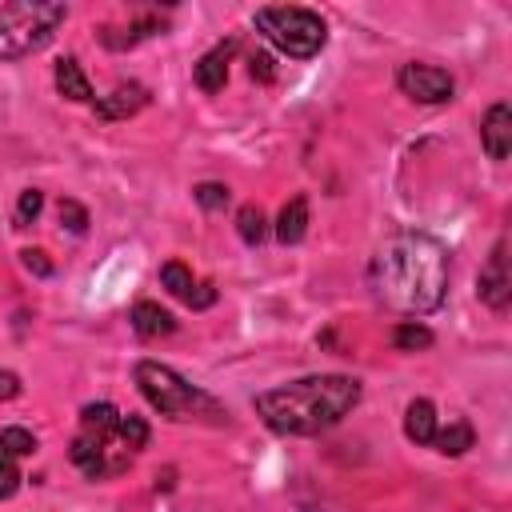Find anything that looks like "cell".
Here are the masks:
<instances>
[{
  "label": "cell",
  "mask_w": 512,
  "mask_h": 512,
  "mask_svg": "<svg viewBox=\"0 0 512 512\" xmlns=\"http://www.w3.org/2000/svg\"><path fill=\"white\" fill-rule=\"evenodd\" d=\"M448 272V248L432 232L404 228L376 248L368 264V288L380 308L420 320L444 304Z\"/></svg>",
  "instance_id": "obj_1"
},
{
  "label": "cell",
  "mask_w": 512,
  "mask_h": 512,
  "mask_svg": "<svg viewBox=\"0 0 512 512\" xmlns=\"http://www.w3.org/2000/svg\"><path fill=\"white\" fill-rule=\"evenodd\" d=\"M356 404H360V380L344 372L300 376L252 400L256 416L276 436H320L332 424H340Z\"/></svg>",
  "instance_id": "obj_2"
},
{
  "label": "cell",
  "mask_w": 512,
  "mask_h": 512,
  "mask_svg": "<svg viewBox=\"0 0 512 512\" xmlns=\"http://www.w3.org/2000/svg\"><path fill=\"white\" fill-rule=\"evenodd\" d=\"M144 444H148L144 416L120 412L116 404L96 400V404L80 408V424L68 444V456L88 480H112L132 468V460L140 456Z\"/></svg>",
  "instance_id": "obj_3"
},
{
  "label": "cell",
  "mask_w": 512,
  "mask_h": 512,
  "mask_svg": "<svg viewBox=\"0 0 512 512\" xmlns=\"http://www.w3.org/2000/svg\"><path fill=\"white\" fill-rule=\"evenodd\" d=\"M132 380H136L140 396L164 420H176V424H228V408L212 392H204L200 384L184 380L176 368H168L160 360H140L132 368Z\"/></svg>",
  "instance_id": "obj_4"
},
{
  "label": "cell",
  "mask_w": 512,
  "mask_h": 512,
  "mask_svg": "<svg viewBox=\"0 0 512 512\" xmlns=\"http://www.w3.org/2000/svg\"><path fill=\"white\" fill-rule=\"evenodd\" d=\"M68 8L56 0H12L0 4V60H24L60 32Z\"/></svg>",
  "instance_id": "obj_5"
},
{
  "label": "cell",
  "mask_w": 512,
  "mask_h": 512,
  "mask_svg": "<svg viewBox=\"0 0 512 512\" xmlns=\"http://www.w3.org/2000/svg\"><path fill=\"white\" fill-rule=\"evenodd\" d=\"M252 28L284 56L292 60H312L328 44V24L320 12L300 8V4H264L252 16Z\"/></svg>",
  "instance_id": "obj_6"
},
{
  "label": "cell",
  "mask_w": 512,
  "mask_h": 512,
  "mask_svg": "<svg viewBox=\"0 0 512 512\" xmlns=\"http://www.w3.org/2000/svg\"><path fill=\"white\" fill-rule=\"evenodd\" d=\"M396 88H400L408 100H416V104H448L452 92H456V80H452V72H444V68H436V64L412 60V64H400Z\"/></svg>",
  "instance_id": "obj_7"
},
{
  "label": "cell",
  "mask_w": 512,
  "mask_h": 512,
  "mask_svg": "<svg viewBox=\"0 0 512 512\" xmlns=\"http://www.w3.org/2000/svg\"><path fill=\"white\" fill-rule=\"evenodd\" d=\"M476 296L492 308V312H508L512 304V276H508V240L500 236L476 276Z\"/></svg>",
  "instance_id": "obj_8"
},
{
  "label": "cell",
  "mask_w": 512,
  "mask_h": 512,
  "mask_svg": "<svg viewBox=\"0 0 512 512\" xmlns=\"http://www.w3.org/2000/svg\"><path fill=\"white\" fill-rule=\"evenodd\" d=\"M480 144H484L488 160H496V164L508 160V152H512V108L504 100H496L484 112V120H480Z\"/></svg>",
  "instance_id": "obj_9"
},
{
  "label": "cell",
  "mask_w": 512,
  "mask_h": 512,
  "mask_svg": "<svg viewBox=\"0 0 512 512\" xmlns=\"http://www.w3.org/2000/svg\"><path fill=\"white\" fill-rule=\"evenodd\" d=\"M232 52H236V40H220V44H212V48L192 64V80H196V88H200V92H208V96H212V92H220V88H224Z\"/></svg>",
  "instance_id": "obj_10"
},
{
  "label": "cell",
  "mask_w": 512,
  "mask_h": 512,
  "mask_svg": "<svg viewBox=\"0 0 512 512\" xmlns=\"http://www.w3.org/2000/svg\"><path fill=\"white\" fill-rule=\"evenodd\" d=\"M144 104H148V88L136 84V80H128V84H116L108 96H96V116L100 120H128Z\"/></svg>",
  "instance_id": "obj_11"
},
{
  "label": "cell",
  "mask_w": 512,
  "mask_h": 512,
  "mask_svg": "<svg viewBox=\"0 0 512 512\" xmlns=\"http://www.w3.org/2000/svg\"><path fill=\"white\" fill-rule=\"evenodd\" d=\"M156 32H164V20H160V16H136L128 28L104 24L96 36H100V44H104V48H112V52H124V48H136L140 40L156 36Z\"/></svg>",
  "instance_id": "obj_12"
},
{
  "label": "cell",
  "mask_w": 512,
  "mask_h": 512,
  "mask_svg": "<svg viewBox=\"0 0 512 512\" xmlns=\"http://www.w3.org/2000/svg\"><path fill=\"white\" fill-rule=\"evenodd\" d=\"M128 320H132V332H136L140 340H160V336H172V332H176L172 312L160 308L156 300H136L132 312H128Z\"/></svg>",
  "instance_id": "obj_13"
},
{
  "label": "cell",
  "mask_w": 512,
  "mask_h": 512,
  "mask_svg": "<svg viewBox=\"0 0 512 512\" xmlns=\"http://www.w3.org/2000/svg\"><path fill=\"white\" fill-rule=\"evenodd\" d=\"M52 80H56V92L64 100H76V104H92L96 100V92H92V84H88V76H84V68H80L76 56H60Z\"/></svg>",
  "instance_id": "obj_14"
},
{
  "label": "cell",
  "mask_w": 512,
  "mask_h": 512,
  "mask_svg": "<svg viewBox=\"0 0 512 512\" xmlns=\"http://www.w3.org/2000/svg\"><path fill=\"white\" fill-rule=\"evenodd\" d=\"M436 428H440V420H436V404L432 400H412L408 408H404V436L412 440V444H432V436H436Z\"/></svg>",
  "instance_id": "obj_15"
},
{
  "label": "cell",
  "mask_w": 512,
  "mask_h": 512,
  "mask_svg": "<svg viewBox=\"0 0 512 512\" xmlns=\"http://www.w3.org/2000/svg\"><path fill=\"white\" fill-rule=\"evenodd\" d=\"M304 232H308V196H292L276 216V240L280 244H300Z\"/></svg>",
  "instance_id": "obj_16"
},
{
  "label": "cell",
  "mask_w": 512,
  "mask_h": 512,
  "mask_svg": "<svg viewBox=\"0 0 512 512\" xmlns=\"http://www.w3.org/2000/svg\"><path fill=\"white\" fill-rule=\"evenodd\" d=\"M472 444H476V432H472V424L460 420V416L448 420V428H436V436H432V448L444 452V456H464Z\"/></svg>",
  "instance_id": "obj_17"
},
{
  "label": "cell",
  "mask_w": 512,
  "mask_h": 512,
  "mask_svg": "<svg viewBox=\"0 0 512 512\" xmlns=\"http://www.w3.org/2000/svg\"><path fill=\"white\" fill-rule=\"evenodd\" d=\"M432 328L428 324H420V320H400L396 328H392V344H396V352H424V348H432Z\"/></svg>",
  "instance_id": "obj_18"
},
{
  "label": "cell",
  "mask_w": 512,
  "mask_h": 512,
  "mask_svg": "<svg viewBox=\"0 0 512 512\" xmlns=\"http://www.w3.org/2000/svg\"><path fill=\"white\" fill-rule=\"evenodd\" d=\"M236 232H240V240H244L248 248L264 244V236H268V220H264V212H260L256 204H244V208L236 212Z\"/></svg>",
  "instance_id": "obj_19"
},
{
  "label": "cell",
  "mask_w": 512,
  "mask_h": 512,
  "mask_svg": "<svg viewBox=\"0 0 512 512\" xmlns=\"http://www.w3.org/2000/svg\"><path fill=\"white\" fill-rule=\"evenodd\" d=\"M160 284H164L172 296H180L184 304H188V296H192V288H196V280H192L188 264H180V260H168V264H160Z\"/></svg>",
  "instance_id": "obj_20"
},
{
  "label": "cell",
  "mask_w": 512,
  "mask_h": 512,
  "mask_svg": "<svg viewBox=\"0 0 512 512\" xmlns=\"http://www.w3.org/2000/svg\"><path fill=\"white\" fill-rule=\"evenodd\" d=\"M0 452H8L12 460L16 456H32L36 452V436L28 428H20V424H8V428H0Z\"/></svg>",
  "instance_id": "obj_21"
},
{
  "label": "cell",
  "mask_w": 512,
  "mask_h": 512,
  "mask_svg": "<svg viewBox=\"0 0 512 512\" xmlns=\"http://www.w3.org/2000/svg\"><path fill=\"white\" fill-rule=\"evenodd\" d=\"M192 196H196V204H200L204 212H220L232 192H228V184H220V180H204V184L192 188Z\"/></svg>",
  "instance_id": "obj_22"
},
{
  "label": "cell",
  "mask_w": 512,
  "mask_h": 512,
  "mask_svg": "<svg viewBox=\"0 0 512 512\" xmlns=\"http://www.w3.org/2000/svg\"><path fill=\"white\" fill-rule=\"evenodd\" d=\"M44 212V192L40 188H24L16 200V224H32Z\"/></svg>",
  "instance_id": "obj_23"
},
{
  "label": "cell",
  "mask_w": 512,
  "mask_h": 512,
  "mask_svg": "<svg viewBox=\"0 0 512 512\" xmlns=\"http://www.w3.org/2000/svg\"><path fill=\"white\" fill-rule=\"evenodd\" d=\"M60 224H64L72 236H84V232H88V208L76 204V200H60Z\"/></svg>",
  "instance_id": "obj_24"
},
{
  "label": "cell",
  "mask_w": 512,
  "mask_h": 512,
  "mask_svg": "<svg viewBox=\"0 0 512 512\" xmlns=\"http://www.w3.org/2000/svg\"><path fill=\"white\" fill-rule=\"evenodd\" d=\"M16 488H20V468H16V460L8 452H0V500L16 496Z\"/></svg>",
  "instance_id": "obj_25"
},
{
  "label": "cell",
  "mask_w": 512,
  "mask_h": 512,
  "mask_svg": "<svg viewBox=\"0 0 512 512\" xmlns=\"http://www.w3.org/2000/svg\"><path fill=\"white\" fill-rule=\"evenodd\" d=\"M20 264H24L32 276H52V260H48L40 248H24V252H20Z\"/></svg>",
  "instance_id": "obj_26"
},
{
  "label": "cell",
  "mask_w": 512,
  "mask_h": 512,
  "mask_svg": "<svg viewBox=\"0 0 512 512\" xmlns=\"http://www.w3.org/2000/svg\"><path fill=\"white\" fill-rule=\"evenodd\" d=\"M248 64H252V76H256V80H264V84L276 76V68H272V56H268V52H252V60H248Z\"/></svg>",
  "instance_id": "obj_27"
},
{
  "label": "cell",
  "mask_w": 512,
  "mask_h": 512,
  "mask_svg": "<svg viewBox=\"0 0 512 512\" xmlns=\"http://www.w3.org/2000/svg\"><path fill=\"white\" fill-rule=\"evenodd\" d=\"M208 304H216V288L204 280V284H196V288H192V296H188V308H208Z\"/></svg>",
  "instance_id": "obj_28"
},
{
  "label": "cell",
  "mask_w": 512,
  "mask_h": 512,
  "mask_svg": "<svg viewBox=\"0 0 512 512\" xmlns=\"http://www.w3.org/2000/svg\"><path fill=\"white\" fill-rule=\"evenodd\" d=\"M16 396H20V376L0 368V400H16Z\"/></svg>",
  "instance_id": "obj_29"
}]
</instances>
